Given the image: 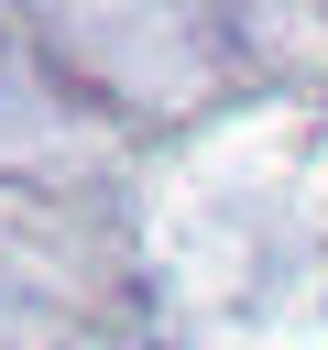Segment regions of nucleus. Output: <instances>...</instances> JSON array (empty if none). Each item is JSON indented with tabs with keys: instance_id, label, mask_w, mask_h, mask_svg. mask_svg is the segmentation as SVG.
Instances as JSON below:
<instances>
[]
</instances>
